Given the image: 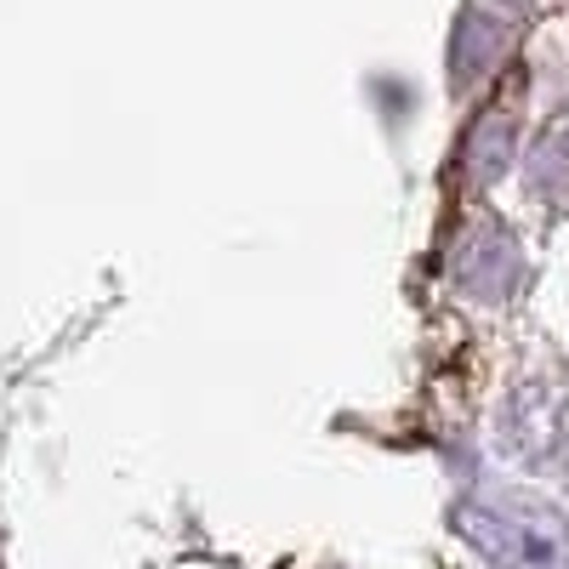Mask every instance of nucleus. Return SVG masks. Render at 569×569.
I'll list each match as a JSON object with an SVG mask.
<instances>
[{
    "mask_svg": "<svg viewBox=\"0 0 569 569\" xmlns=\"http://www.w3.org/2000/svg\"><path fill=\"white\" fill-rule=\"evenodd\" d=\"M461 536L501 569H563L569 536L536 501H472L461 507Z\"/></svg>",
    "mask_w": 569,
    "mask_h": 569,
    "instance_id": "1",
    "label": "nucleus"
}]
</instances>
